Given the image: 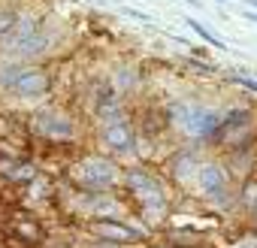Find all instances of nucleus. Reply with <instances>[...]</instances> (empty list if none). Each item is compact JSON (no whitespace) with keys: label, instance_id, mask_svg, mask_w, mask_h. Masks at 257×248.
Segmentation results:
<instances>
[{"label":"nucleus","instance_id":"7ed1b4c3","mask_svg":"<svg viewBox=\"0 0 257 248\" xmlns=\"http://www.w3.org/2000/svg\"><path fill=\"white\" fill-rule=\"evenodd\" d=\"M52 88V79L43 67L25 64V61H7L0 64V91H7L22 100H40Z\"/></svg>","mask_w":257,"mask_h":248},{"label":"nucleus","instance_id":"dca6fc26","mask_svg":"<svg viewBox=\"0 0 257 248\" xmlns=\"http://www.w3.org/2000/svg\"><path fill=\"white\" fill-rule=\"evenodd\" d=\"M230 82H236V85H242L245 91H254V94H257V79H251L248 73H233Z\"/></svg>","mask_w":257,"mask_h":248},{"label":"nucleus","instance_id":"4be33fe9","mask_svg":"<svg viewBox=\"0 0 257 248\" xmlns=\"http://www.w3.org/2000/svg\"><path fill=\"white\" fill-rule=\"evenodd\" d=\"M254 215H257V206H254Z\"/></svg>","mask_w":257,"mask_h":248},{"label":"nucleus","instance_id":"f8f14e48","mask_svg":"<svg viewBox=\"0 0 257 248\" xmlns=\"http://www.w3.org/2000/svg\"><path fill=\"white\" fill-rule=\"evenodd\" d=\"M197 170H200V161H197L191 152H185L182 158L173 161V173H176L179 179H185V176H197Z\"/></svg>","mask_w":257,"mask_h":248},{"label":"nucleus","instance_id":"6e6552de","mask_svg":"<svg viewBox=\"0 0 257 248\" xmlns=\"http://www.w3.org/2000/svg\"><path fill=\"white\" fill-rule=\"evenodd\" d=\"M251 134H254V112L242 106V109H233V112L224 115L221 131H218L215 140L221 146H245L251 140Z\"/></svg>","mask_w":257,"mask_h":248},{"label":"nucleus","instance_id":"0eeeda50","mask_svg":"<svg viewBox=\"0 0 257 248\" xmlns=\"http://www.w3.org/2000/svg\"><path fill=\"white\" fill-rule=\"evenodd\" d=\"M31 131L40 134V137H46V140L61 143V140H70L76 134V124H73V118L67 112H61L55 106H46V109H40L31 118Z\"/></svg>","mask_w":257,"mask_h":248},{"label":"nucleus","instance_id":"f03ea898","mask_svg":"<svg viewBox=\"0 0 257 248\" xmlns=\"http://www.w3.org/2000/svg\"><path fill=\"white\" fill-rule=\"evenodd\" d=\"M52 40H55L52 28H49L43 19L25 13V16H19L16 31H13L4 43H0V46H4V55H7L10 61H31V58L46 55V52L52 49Z\"/></svg>","mask_w":257,"mask_h":248},{"label":"nucleus","instance_id":"6ab92c4d","mask_svg":"<svg viewBox=\"0 0 257 248\" xmlns=\"http://www.w3.org/2000/svg\"><path fill=\"white\" fill-rule=\"evenodd\" d=\"M242 4H245L248 10H254V13H257V0H242Z\"/></svg>","mask_w":257,"mask_h":248},{"label":"nucleus","instance_id":"aec40b11","mask_svg":"<svg viewBox=\"0 0 257 248\" xmlns=\"http://www.w3.org/2000/svg\"><path fill=\"white\" fill-rule=\"evenodd\" d=\"M185 4H191V7H203V4H200V0H185Z\"/></svg>","mask_w":257,"mask_h":248},{"label":"nucleus","instance_id":"ddd939ff","mask_svg":"<svg viewBox=\"0 0 257 248\" xmlns=\"http://www.w3.org/2000/svg\"><path fill=\"white\" fill-rule=\"evenodd\" d=\"M134 85H137V70H131V67H118V70H115L112 88H115L118 94H124V91H131Z\"/></svg>","mask_w":257,"mask_h":248},{"label":"nucleus","instance_id":"39448f33","mask_svg":"<svg viewBox=\"0 0 257 248\" xmlns=\"http://www.w3.org/2000/svg\"><path fill=\"white\" fill-rule=\"evenodd\" d=\"M73 182L91 194H100V191H109L115 182H118V167L109 161V158H100V155H88L82 158L76 167H73Z\"/></svg>","mask_w":257,"mask_h":248},{"label":"nucleus","instance_id":"f257e3e1","mask_svg":"<svg viewBox=\"0 0 257 248\" xmlns=\"http://www.w3.org/2000/svg\"><path fill=\"white\" fill-rule=\"evenodd\" d=\"M167 118L179 134H185L188 140H197V143L215 140L221 131V121H224V115L218 109L203 106L197 100H173L167 106Z\"/></svg>","mask_w":257,"mask_h":248},{"label":"nucleus","instance_id":"9b49d317","mask_svg":"<svg viewBox=\"0 0 257 248\" xmlns=\"http://www.w3.org/2000/svg\"><path fill=\"white\" fill-rule=\"evenodd\" d=\"M185 25H188V28H191V31H194L203 43H206V46H212V49H218V52H227V43H224L215 31H209L203 22H197V19H191V16H188V19H185Z\"/></svg>","mask_w":257,"mask_h":248},{"label":"nucleus","instance_id":"412c9836","mask_svg":"<svg viewBox=\"0 0 257 248\" xmlns=\"http://www.w3.org/2000/svg\"><path fill=\"white\" fill-rule=\"evenodd\" d=\"M221 4H242V0H221Z\"/></svg>","mask_w":257,"mask_h":248},{"label":"nucleus","instance_id":"1a4fd4ad","mask_svg":"<svg viewBox=\"0 0 257 248\" xmlns=\"http://www.w3.org/2000/svg\"><path fill=\"white\" fill-rule=\"evenodd\" d=\"M103 146L112 149L115 155H131L137 149V134H134V124L127 121L124 115L121 118H112V121H103Z\"/></svg>","mask_w":257,"mask_h":248},{"label":"nucleus","instance_id":"9d476101","mask_svg":"<svg viewBox=\"0 0 257 248\" xmlns=\"http://www.w3.org/2000/svg\"><path fill=\"white\" fill-rule=\"evenodd\" d=\"M94 233L103 236V239H112V242H131V239H140L137 230L124 227V224H118V221H112V218H97V221H94Z\"/></svg>","mask_w":257,"mask_h":248},{"label":"nucleus","instance_id":"20e7f679","mask_svg":"<svg viewBox=\"0 0 257 248\" xmlns=\"http://www.w3.org/2000/svg\"><path fill=\"white\" fill-rule=\"evenodd\" d=\"M124 182H127V191L137 197V203L143 206L146 215L158 218V215L167 212L170 200H167V191H164V185H161L158 176H152L149 170H127Z\"/></svg>","mask_w":257,"mask_h":248},{"label":"nucleus","instance_id":"4468645a","mask_svg":"<svg viewBox=\"0 0 257 248\" xmlns=\"http://www.w3.org/2000/svg\"><path fill=\"white\" fill-rule=\"evenodd\" d=\"M19 16H22V13L0 7V43H4V40H7L13 31H16V25H19Z\"/></svg>","mask_w":257,"mask_h":248},{"label":"nucleus","instance_id":"423d86ee","mask_svg":"<svg viewBox=\"0 0 257 248\" xmlns=\"http://www.w3.org/2000/svg\"><path fill=\"white\" fill-rule=\"evenodd\" d=\"M194 185H197V191L206 200H212L218 206H227L230 203V173H227L224 164H218V161L200 164V170L194 176Z\"/></svg>","mask_w":257,"mask_h":248},{"label":"nucleus","instance_id":"a211bd4d","mask_svg":"<svg viewBox=\"0 0 257 248\" xmlns=\"http://www.w3.org/2000/svg\"><path fill=\"white\" fill-rule=\"evenodd\" d=\"M242 19H245V22H251V25H257V13H254V10H245V13H242Z\"/></svg>","mask_w":257,"mask_h":248},{"label":"nucleus","instance_id":"2eb2a0df","mask_svg":"<svg viewBox=\"0 0 257 248\" xmlns=\"http://www.w3.org/2000/svg\"><path fill=\"white\" fill-rule=\"evenodd\" d=\"M239 197H242V203L245 206H257V179H248L245 185H242V191H239Z\"/></svg>","mask_w":257,"mask_h":248},{"label":"nucleus","instance_id":"f3484780","mask_svg":"<svg viewBox=\"0 0 257 248\" xmlns=\"http://www.w3.org/2000/svg\"><path fill=\"white\" fill-rule=\"evenodd\" d=\"M121 13H124V16H131V19H137V22H152L146 13H140V10H131V7H121Z\"/></svg>","mask_w":257,"mask_h":248}]
</instances>
